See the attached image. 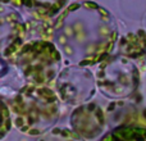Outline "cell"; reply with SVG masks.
<instances>
[{
	"instance_id": "1",
	"label": "cell",
	"mask_w": 146,
	"mask_h": 141,
	"mask_svg": "<svg viewBox=\"0 0 146 141\" xmlns=\"http://www.w3.org/2000/svg\"><path fill=\"white\" fill-rule=\"evenodd\" d=\"M96 114H98V117H99V121H100V123H103V113H101L100 110H98V112H96Z\"/></svg>"
}]
</instances>
